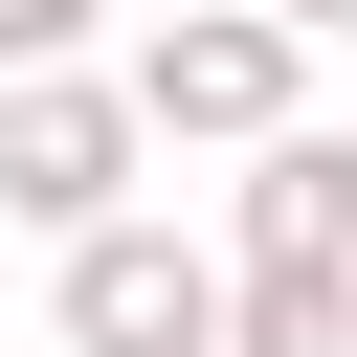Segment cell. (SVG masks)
<instances>
[{
  "instance_id": "6da1fadb",
  "label": "cell",
  "mask_w": 357,
  "mask_h": 357,
  "mask_svg": "<svg viewBox=\"0 0 357 357\" xmlns=\"http://www.w3.org/2000/svg\"><path fill=\"white\" fill-rule=\"evenodd\" d=\"M67 312H89V357H201V335H223V290H201L178 245H89Z\"/></svg>"
},
{
  "instance_id": "7a4b0ae2",
  "label": "cell",
  "mask_w": 357,
  "mask_h": 357,
  "mask_svg": "<svg viewBox=\"0 0 357 357\" xmlns=\"http://www.w3.org/2000/svg\"><path fill=\"white\" fill-rule=\"evenodd\" d=\"M156 112L245 134V112H268V22H178V45H156Z\"/></svg>"
},
{
  "instance_id": "3957f363",
  "label": "cell",
  "mask_w": 357,
  "mask_h": 357,
  "mask_svg": "<svg viewBox=\"0 0 357 357\" xmlns=\"http://www.w3.org/2000/svg\"><path fill=\"white\" fill-rule=\"evenodd\" d=\"M357 245V156H268V268H335Z\"/></svg>"
},
{
  "instance_id": "277c9868",
  "label": "cell",
  "mask_w": 357,
  "mask_h": 357,
  "mask_svg": "<svg viewBox=\"0 0 357 357\" xmlns=\"http://www.w3.org/2000/svg\"><path fill=\"white\" fill-rule=\"evenodd\" d=\"M0 156H22V201H89V178H112V112H22Z\"/></svg>"
},
{
  "instance_id": "5b68a950",
  "label": "cell",
  "mask_w": 357,
  "mask_h": 357,
  "mask_svg": "<svg viewBox=\"0 0 357 357\" xmlns=\"http://www.w3.org/2000/svg\"><path fill=\"white\" fill-rule=\"evenodd\" d=\"M245 357H357V290H335V268H290V290L245 312Z\"/></svg>"
},
{
  "instance_id": "8992f818",
  "label": "cell",
  "mask_w": 357,
  "mask_h": 357,
  "mask_svg": "<svg viewBox=\"0 0 357 357\" xmlns=\"http://www.w3.org/2000/svg\"><path fill=\"white\" fill-rule=\"evenodd\" d=\"M45 22H67V0H0V45H45Z\"/></svg>"
}]
</instances>
